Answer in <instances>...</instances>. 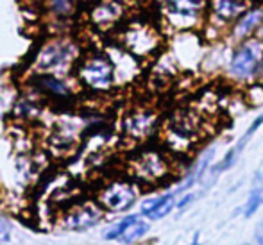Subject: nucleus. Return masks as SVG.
<instances>
[{"label": "nucleus", "mask_w": 263, "mask_h": 245, "mask_svg": "<svg viewBox=\"0 0 263 245\" xmlns=\"http://www.w3.org/2000/svg\"><path fill=\"white\" fill-rule=\"evenodd\" d=\"M261 58H263L261 45L256 42H251L235 52L233 61H231V70L236 76H242V77L251 76V73L256 72V68L260 66Z\"/></svg>", "instance_id": "obj_1"}, {"label": "nucleus", "mask_w": 263, "mask_h": 245, "mask_svg": "<svg viewBox=\"0 0 263 245\" xmlns=\"http://www.w3.org/2000/svg\"><path fill=\"white\" fill-rule=\"evenodd\" d=\"M149 229V224L140 220L138 217H127L122 222H118L113 229H109L106 238L111 240H122V242H133V240L143 236Z\"/></svg>", "instance_id": "obj_2"}, {"label": "nucleus", "mask_w": 263, "mask_h": 245, "mask_svg": "<svg viewBox=\"0 0 263 245\" xmlns=\"http://www.w3.org/2000/svg\"><path fill=\"white\" fill-rule=\"evenodd\" d=\"M113 68L106 59H91L81 70V77L93 88H106L111 83Z\"/></svg>", "instance_id": "obj_3"}, {"label": "nucleus", "mask_w": 263, "mask_h": 245, "mask_svg": "<svg viewBox=\"0 0 263 245\" xmlns=\"http://www.w3.org/2000/svg\"><path fill=\"white\" fill-rule=\"evenodd\" d=\"M136 199V194L129 184H113L102 194V204L113 211L127 210Z\"/></svg>", "instance_id": "obj_4"}, {"label": "nucleus", "mask_w": 263, "mask_h": 245, "mask_svg": "<svg viewBox=\"0 0 263 245\" xmlns=\"http://www.w3.org/2000/svg\"><path fill=\"white\" fill-rule=\"evenodd\" d=\"M174 206H176V195L166 194V195H161V197H158V199H153V200H149V202H145L142 211L149 218H161V217H165V215H168Z\"/></svg>", "instance_id": "obj_5"}, {"label": "nucleus", "mask_w": 263, "mask_h": 245, "mask_svg": "<svg viewBox=\"0 0 263 245\" xmlns=\"http://www.w3.org/2000/svg\"><path fill=\"white\" fill-rule=\"evenodd\" d=\"M97 220H99V211L91 210V208H84V210L73 213L66 224L72 229H88L93 224H97Z\"/></svg>", "instance_id": "obj_6"}, {"label": "nucleus", "mask_w": 263, "mask_h": 245, "mask_svg": "<svg viewBox=\"0 0 263 245\" xmlns=\"http://www.w3.org/2000/svg\"><path fill=\"white\" fill-rule=\"evenodd\" d=\"M261 204H263V176L258 174L253 181V188H251L249 199H247L246 204V217H253Z\"/></svg>", "instance_id": "obj_7"}, {"label": "nucleus", "mask_w": 263, "mask_h": 245, "mask_svg": "<svg viewBox=\"0 0 263 245\" xmlns=\"http://www.w3.org/2000/svg\"><path fill=\"white\" fill-rule=\"evenodd\" d=\"M243 4L240 0H217L215 2V11L220 14L224 20H229V18L236 16V14L242 11Z\"/></svg>", "instance_id": "obj_8"}, {"label": "nucleus", "mask_w": 263, "mask_h": 245, "mask_svg": "<svg viewBox=\"0 0 263 245\" xmlns=\"http://www.w3.org/2000/svg\"><path fill=\"white\" fill-rule=\"evenodd\" d=\"M261 18H263V11H260V9L253 11V13H249L247 16H243L242 20L238 22V25H236V36L249 34V32L253 31L258 24H260Z\"/></svg>", "instance_id": "obj_9"}, {"label": "nucleus", "mask_w": 263, "mask_h": 245, "mask_svg": "<svg viewBox=\"0 0 263 245\" xmlns=\"http://www.w3.org/2000/svg\"><path fill=\"white\" fill-rule=\"evenodd\" d=\"M7 240H9V228L4 222V218H0V243L7 242Z\"/></svg>", "instance_id": "obj_10"}, {"label": "nucleus", "mask_w": 263, "mask_h": 245, "mask_svg": "<svg viewBox=\"0 0 263 245\" xmlns=\"http://www.w3.org/2000/svg\"><path fill=\"white\" fill-rule=\"evenodd\" d=\"M260 36H261V40H263V27H261V31H260Z\"/></svg>", "instance_id": "obj_11"}]
</instances>
